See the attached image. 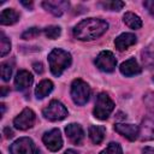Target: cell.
I'll list each match as a JSON object with an SVG mask.
<instances>
[{"label":"cell","mask_w":154,"mask_h":154,"mask_svg":"<svg viewBox=\"0 0 154 154\" xmlns=\"http://www.w3.org/2000/svg\"><path fill=\"white\" fill-rule=\"evenodd\" d=\"M43 32H45V35H46L48 38L55 40V38H58V37L60 36L61 29H60V26H58V25H49V26H46V28L43 29Z\"/></svg>","instance_id":"cb8c5ba5"},{"label":"cell","mask_w":154,"mask_h":154,"mask_svg":"<svg viewBox=\"0 0 154 154\" xmlns=\"http://www.w3.org/2000/svg\"><path fill=\"white\" fill-rule=\"evenodd\" d=\"M11 154H40L35 142L29 137H20L10 146Z\"/></svg>","instance_id":"5b68a950"},{"label":"cell","mask_w":154,"mask_h":154,"mask_svg":"<svg viewBox=\"0 0 154 154\" xmlns=\"http://www.w3.org/2000/svg\"><path fill=\"white\" fill-rule=\"evenodd\" d=\"M95 65L103 72H113L117 66V59L109 51H102L95 59Z\"/></svg>","instance_id":"ba28073f"},{"label":"cell","mask_w":154,"mask_h":154,"mask_svg":"<svg viewBox=\"0 0 154 154\" xmlns=\"http://www.w3.org/2000/svg\"><path fill=\"white\" fill-rule=\"evenodd\" d=\"M20 4H22L23 6H25L28 10H32V1H29V2H28V1L22 0V1H20Z\"/></svg>","instance_id":"d6a6232c"},{"label":"cell","mask_w":154,"mask_h":154,"mask_svg":"<svg viewBox=\"0 0 154 154\" xmlns=\"http://www.w3.org/2000/svg\"><path fill=\"white\" fill-rule=\"evenodd\" d=\"M10 51H11V41L1 31V34H0V55L1 57H5Z\"/></svg>","instance_id":"603a6c76"},{"label":"cell","mask_w":154,"mask_h":154,"mask_svg":"<svg viewBox=\"0 0 154 154\" xmlns=\"http://www.w3.org/2000/svg\"><path fill=\"white\" fill-rule=\"evenodd\" d=\"M70 6L69 1H64V0H59V1H43L42 2V7L48 11L49 13H52L55 17H60Z\"/></svg>","instance_id":"8fae6325"},{"label":"cell","mask_w":154,"mask_h":154,"mask_svg":"<svg viewBox=\"0 0 154 154\" xmlns=\"http://www.w3.org/2000/svg\"><path fill=\"white\" fill-rule=\"evenodd\" d=\"M138 137L141 141H153L154 140V118H144L140 125Z\"/></svg>","instance_id":"4fadbf2b"},{"label":"cell","mask_w":154,"mask_h":154,"mask_svg":"<svg viewBox=\"0 0 154 154\" xmlns=\"http://www.w3.org/2000/svg\"><path fill=\"white\" fill-rule=\"evenodd\" d=\"M64 154H79L78 152H76L75 149H67V150H65V153Z\"/></svg>","instance_id":"e575fe53"},{"label":"cell","mask_w":154,"mask_h":154,"mask_svg":"<svg viewBox=\"0 0 154 154\" xmlns=\"http://www.w3.org/2000/svg\"><path fill=\"white\" fill-rule=\"evenodd\" d=\"M42 141L51 152H58L63 147V137L59 129H52L42 136Z\"/></svg>","instance_id":"9c48e42d"},{"label":"cell","mask_w":154,"mask_h":154,"mask_svg":"<svg viewBox=\"0 0 154 154\" xmlns=\"http://www.w3.org/2000/svg\"><path fill=\"white\" fill-rule=\"evenodd\" d=\"M113 109H114V102L108 96V94L100 93L96 96L95 107L93 109L94 117L100 119V120H105V119H107L109 117V114L112 113Z\"/></svg>","instance_id":"3957f363"},{"label":"cell","mask_w":154,"mask_h":154,"mask_svg":"<svg viewBox=\"0 0 154 154\" xmlns=\"http://www.w3.org/2000/svg\"><path fill=\"white\" fill-rule=\"evenodd\" d=\"M142 154H154V148L153 147H144L142 149Z\"/></svg>","instance_id":"1f68e13d"},{"label":"cell","mask_w":154,"mask_h":154,"mask_svg":"<svg viewBox=\"0 0 154 154\" xmlns=\"http://www.w3.org/2000/svg\"><path fill=\"white\" fill-rule=\"evenodd\" d=\"M0 106H1V114H4V113H5V105H4V103H1Z\"/></svg>","instance_id":"d590c367"},{"label":"cell","mask_w":154,"mask_h":154,"mask_svg":"<svg viewBox=\"0 0 154 154\" xmlns=\"http://www.w3.org/2000/svg\"><path fill=\"white\" fill-rule=\"evenodd\" d=\"M137 41V37L135 34L132 32H123L120 34L116 40H114V46L118 51H125L128 49L130 46L135 45Z\"/></svg>","instance_id":"2e32d148"},{"label":"cell","mask_w":154,"mask_h":154,"mask_svg":"<svg viewBox=\"0 0 154 154\" xmlns=\"http://www.w3.org/2000/svg\"><path fill=\"white\" fill-rule=\"evenodd\" d=\"M108 29V23L100 18H87L73 28V36L81 41H91L102 36Z\"/></svg>","instance_id":"6da1fadb"},{"label":"cell","mask_w":154,"mask_h":154,"mask_svg":"<svg viewBox=\"0 0 154 154\" xmlns=\"http://www.w3.org/2000/svg\"><path fill=\"white\" fill-rule=\"evenodd\" d=\"M114 130L124 136L125 138H128L129 141H135L138 138V134H140V126L134 125V124H124V123H117L114 125Z\"/></svg>","instance_id":"30bf717a"},{"label":"cell","mask_w":154,"mask_h":154,"mask_svg":"<svg viewBox=\"0 0 154 154\" xmlns=\"http://www.w3.org/2000/svg\"><path fill=\"white\" fill-rule=\"evenodd\" d=\"M143 102L147 107V109L154 114V91H148L143 96Z\"/></svg>","instance_id":"4316f807"},{"label":"cell","mask_w":154,"mask_h":154,"mask_svg":"<svg viewBox=\"0 0 154 154\" xmlns=\"http://www.w3.org/2000/svg\"><path fill=\"white\" fill-rule=\"evenodd\" d=\"M99 5L102 6V8L108 11H120L125 6V2L119 0H111V1H101L99 2Z\"/></svg>","instance_id":"7402d4cb"},{"label":"cell","mask_w":154,"mask_h":154,"mask_svg":"<svg viewBox=\"0 0 154 154\" xmlns=\"http://www.w3.org/2000/svg\"><path fill=\"white\" fill-rule=\"evenodd\" d=\"M143 6L147 8L149 14L154 18V0H146V1H143Z\"/></svg>","instance_id":"f1b7e54d"},{"label":"cell","mask_w":154,"mask_h":154,"mask_svg":"<svg viewBox=\"0 0 154 154\" xmlns=\"http://www.w3.org/2000/svg\"><path fill=\"white\" fill-rule=\"evenodd\" d=\"M141 59H142V63L144 65V67L149 69V70H153L154 69V52L146 48L141 52Z\"/></svg>","instance_id":"44dd1931"},{"label":"cell","mask_w":154,"mask_h":154,"mask_svg":"<svg viewBox=\"0 0 154 154\" xmlns=\"http://www.w3.org/2000/svg\"><path fill=\"white\" fill-rule=\"evenodd\" d=\"M4 135H5V137L6 138H11V137H13V130L11 129V128H8V126H6L5 129H4Z\"/></svg>","instance_id":"4dcf8cb0"},{"label":"cell","mask_w":154,"mask_h":154,"mask_svg":"<svg viewBox=\"0 0 154 154\" xmlns=\"http://www.w3.org/2000/svg\"><path fill=\"white\" fill-rule=\"evenodd\" d=\"M100 154H123V149H122L119 143L111 142Z\"/></svg>","instance_id":"484cf974"},{"label":"cell","mask_w":154,"mask_h":154,"mask_svg":"<svg viewBox=\"0 0 154 154\" xmlns=\"http://www.w3.org/2000/svg\"><path fill=\"white\" fill-rule=\"evenodd\" d=\"M32 67H34V70L37 73H42L43 72V65H42V63H34L32 64Z\"/></svg>","instance_id":"f546056e"},{"label":"cell","mask_w":154,"mask_h":154,"mask_svg":"<svg viewBox=\"0 0 154 154\" xmlns=\"http://www.w3.org/2000/svg\"><path fill=\"white\" fill-rule=\"evenodd\" d=\"M34 82L32 75L26 70H20L17 72L14 77V87L17 90H25L28 89Z\"/></svg>","instance_id":"9a60e30c"},{"label":"cell","mask_w":154,"mask_h":154,"mask_svg":"<svg viewBox=\"0 0 154 154\" xmlns=\"http://www.w3.org/2000/svg\"><path fill=\"white\" fill-rule=\"evenodd\" d=\"M36 120V114L31 108H24L14 119L13 125L18 130H28L34 126Z\"/></svg>","instance_id":"52a82bcc"},{"label":"cell","mask_w":154,"mask_h":154,"mask_svg":"<svg viewBox=\"0 0 154 154\" xmlns=\"http://www.w3.org/2000/svg\"><path fill=\"white\" fill-rule=\"evenodd\" d=\"M0 67H1V78H2V81H5V82L10 81V78L12 76V70H13L12 64H10V61H4Z\"/></svg>","instance_id":"d4e9b609"},{"label":"cell","mask_w":154,"mask_h":154,"mask_svg":"<svg viewBox=\"0 0 154 154\" xmlns=\"http://www.w3.org/2000/svg\"><path fill=\"white\" fill-rule=\"evenodd\" d=\"M48 63H49L51 72L54 76L59 77L71 65L72 58L69 52H66L61 48H54L48 54Z\"/></svg>","instance_id":"7a4b0ae2"},{"label":"cell","mask_w":154,"mask_h":154,"mask_svg":"<svg viewBox=\"0 0 154 154\" xmlns=\"http://www.w3.org/2000/svg\"><path fill=\"white\" fill-rule=\"evenodd\" d=\"M119 70H120V73L124 75L125 77H132V76L140 75L142 72V67L138 65V63L135 58H130V59L125 60L124 63H122Z\"/></svg>","instance_id":"5bb4252c"},{"label":"cell","mask_w":154,"mask_h":154,"mask_svg":"<svg viewBox=\"0 0 154 154\" xmlns=\"http://www.w3.org/2000/svg\"><path fill=\"white\" fill-rule=\"evenodd\" d=\"M106 135V128L102 125H90L88 129V136L94 144H100Z\"/></svg>","instance_id":"e0dca14e"},{"label":"cell","mask_w":154,"mask_h":154,"mask_svg":"<svg viewBox=\"0 0 154 154\" xmlns=\"http://www.w3.org/2000/svg\"><path fill=\"white\" fill-rule=\"evenodd\" d=\"M123 22L130 29H140L142 26V19L137 14H135L132 12H126L123 16Z\"/></svg>","instance_id":"ffe728a7"},{"label":"cell","mask_w":154,"mask_h":154,"mask_svg":"<svg viewBox=\"0 0 154 154\" xmlns=\"http://www.w3.org/2000/svg\"><path fill=\"white\" fill-rule=\"evenodd\" d=\"M43 117L51 122H58L63 120L67 116V109L66 107L58 100H52L46 108L42 111Z\"/></svg>","instance_id":"8992f818"},{"label":"cell","mask_w":154,"mask_h":154,"mask_svg":"<svg viewBox=\"0 0 154 154\" xmlns=\"http://www.w3.org/2000/svg\"><path fill=\"white\" fill-rule=\"evenodd\" d=\"M53 88H54V84H53L52 81H49V79H43V81H41V82L37 84V87H36V89H35V95H36L37 99L41 100V99L46 97L47 95H49V94L52 93Z\"/></svg>","instance_id":"d6986e66"},{"label":"cell","mask_w":154,"mask_h":154,"mask_svg":"<svg viewBox=\"0 0 154 154\" xmlns=\"http://www.w3.org/2000/svg\"><path fill=\"white\" fill-rule=\"evenodd\" d=\"M19 19V13L13 8H5L0 14L1 25H12Z\"/></svg>","instance_id":"ac0fdd59"},{"label":"cell","mask_w":154,"mask_h":154,"mask_svg":"<svg viewBox=\"0 0 154 154\" xmlns=\"http://www.w3.org/2000/svg\"><path fill=\"white\" fill-rule=\"evenodd\" d=\"M71 97L73 102L78 106H83L88 102L90 97V87L87 82L81 78L73 79L71 83Z\"/></svg>","instance_id":"277c9868"},{"label":"cell","mask_w":154,"mask_h":154,"mask_svg":"<svg viewBox=\"0 0 154 154\" xmlns=\"http://www.w3.org/2000/svg\"><path fill=\"white\" fill-rule=\"evenodd\" d=\"M65 132H66V136L69 137V140L73 144H82V142L84 140V131L79 124H76V123L69 124L65 128Z\"/></svg>","instance_id":"7c38bea8"},{"label":"cell","mask_w":154,"mask_h":154,"mask_svg":"<svg viewBox=\"0 0 154 154\" xmlns=\"http://www.w3.org/2000/svg\"><path fill=\"white\" fill-rule=\"evenodd\" d=\"M7 91H8V88H7V87H1V96H2V97L6 96Z\"/></svg>","instance_id":"836d02e7"},{"label":"cell","mask_w":154,"mask_h":154,"mask_svg":"<svg viewBox=\"0 0 154 154\" xmlns=\"http://www.w3.org/2000/svg\"><path fill=\"white\" fill-rule=\"evenodd\" d=\"M40 32H41V30H40L38 28H36V26H34V28H29V29H26V30L22 34V38H24V40L35 38L36 36L40 35Z\"/></svg>","instance_id":"83f0119b"}]
</instances>
